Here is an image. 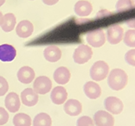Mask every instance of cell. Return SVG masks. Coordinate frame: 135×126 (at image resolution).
<instances>
[{
	"label": "cell",
	"mask_w": 135,
	"mask_h": 126,
	"mask_svg": "<svg viewBox=\"0 0 135 126\" xmlns=\"http://www.w3.org/2000/svg\"><path fill=\"white\" fill-rule=\"evenodd\" d=\"M128 75L123 69L114 68L110 71L107 76V85L113 91H120L127 87Z\"/></svg>",
	"instance_id": "1"
},
{
	"label": "cell",
	"mask_w": 135,
	"mask_h": 126,
	"mask_svg": "<svg viewBox=\"0 0 135 126\" xmlns=\"http://www.w3.org/2000/svg\"><path fill=\"white\" fill-rule=\"evenodd\" d=\"M113 12L107 11V10H101L100 11H99L97 13V17H107V16H110L112 15Z\"/></svg>",
	"instance_id": "29"
},
{
	"label": "cell",
	"mask_w": 135,
	"mask_h": 126,
	"mask_svg": "<svg viewBox=\"0 0 135 126\" xmlns=\"http://www.w3.org/2000/svg\"><path fill=\"white\" fill-rule=\"evenodd\" d=\"M38 94L32 88H26L21 93V100L25 106H35L38 102Z\"/></svg>",
	"instance_id": "10"
},
{
	"label": "cell",
	"mask_w": 135,
	"mask_h": 126,
	"mask_svg": "<svg viewBox=\"0 0 135 126\" xmlns=\"http://www.w3.org/2000/svg\"><path fill=\"white\" fill-rule=\"evenodd\" d=\"M64 112L66 114L71 116V117H76L80 115L82 112V104L77 99H69L64 103L63 106Z\"/></svg>",
	"instance_id": "9"
},
{
	"label": "cell",
	"mask_w": 135,
	"mask_h": 126,
	"mask_svg": "<svg viewBox=\"0 0 135 126\" xmlns=\"http://www.w3.org/2000/svg\"><path fill=\"white\" fill-rule=\"evenodd\" d=\"M59 0H42L44 4H47V5H54L56 4V3H58Z\"/></svg>",
	"instance_id": "31"
},
{
	"label": "cell",
	"mask_w": 135,
	"mask_h": 126,
	"mask_svg": "<svg viewBox=\"0 0 135 126\" xmlns=\"http://www.w3.org/2000/svg\"><path fill=\"white\" fill-rule=\"evenodd\" d=\"M9 90V85L7 80L4 77L0 76V97L4 96Z\"/></svg>",
	"instance_id": "27"
},
{
	"label": "cell",
	"mask_w": 135,
	"mask_h": 126,
	"mask_svg": "<svg viewBox=\"0 0 135 126\" xmlns=\"http://www.w3.org/2000/svg\"><path fill=\"white\" fill-rule=\"evenodd\" d=\"M44 56L50 62H56L62 57V51L57 46H49L44 50Z\"/></svg>",
	"instance_id": "19"
},
{
	"label": "cell",
	"mask_w": 135,
	"mask_h": 126,
	"mask_svg": "<svg viewBox=\"0 0 135 126\" xmlns=\"http://www.w3.org/2000/svg\"><path fill=\"white\" fill-rule=\"evenodd\" d=\"M109 72L108 64L104 61H98L92 65L89 74L94 81H101L107 78Z\"/></svg>",
	"instance_id": "2"
},
{
	"label": "cell",
	"mask_w": 135,
	"mask_h": 126,
	"mask_svg": "<svg viewBox=\"0 0 135 126\" xmlns=\"http://www.w3.org/2000/svg\"><path fill=\"white\" fill-rule=\"evenodd\" d=\"M14 126H31V118L25 113H17L13 118Z\"/></svg>",
	"instance_id": "22"
},
{
	"label": "cell",
	"mask_w": 135,
	"mask_h": 126,
	"mask_svg": "<svg viewBox=\"0 0 135 126\" xmlns=\"http://www.w3.org/2000/svg\"><path fill=\"white\" fill-rule=\"evenodd\" d=\"M5 3V0H0V6H2Z\"/></svg>",
	"instance_id": "33"
},
{
	"label": "cell",
	"mask_w": 135,
	"mask_h": 126,
	"mask_svg": "<svg viewBox=\"0 0 135 126\" xmlns=\"http://www.w3.org/2000/svg\"><path fill=\"white\" fill-rule=\"evenodd\" d=\"M4 105L11 113L17 112L21 106L19 96L16 93H10L4 99Z\"/></svg>",
	"instance_id": "11"
},
{
	"label": "cell",
	"mask_w": 135,
	"mask_h": 126,
	"mask_svg": "<svg viewBox=\"0 0 135 126\" xmlns=\"http://www.w3.org/2000/svg\"><path fill=\"white\" fill-rule=\"evenodd\" d=\"M17 79L23 84H30L35 79V72L30 67L25 66L18 70L17 72Z\"/></svg>",
	"instance_id": "16"
},
{
	"label": "cell",
	"mask_w": 135,
	"mask_h": 126,
	"mask_svg": "<svg viewBox=\"0 0 135 126\" xmlns=\"http://www.w3.org/2000/svg\"><path fill=\"white\" fill-rule=\"evenodd\" d=\"M104 107L107 112L112 115L120 114L124 109V104L120 99L114 96H109L104 100Z\"/></svg>",
	"instance_id": "5"
},
{
	"label": "cell",
	"mask_w": 135,
	"mask_h": 126,
	"mask_svg": "<svg viewBox=\"0 0 135 126\" xmlns=\"http://www.w3.org/2000/svg\"><path fill=\"white\" fill-rule=\"evenodd\" d=\"M94 123L95 126H113L114 118L107 110H98L94 115Z\"/></svg>",
	"instance_id": "8"
},
{
	"label": "cell",
	"mask_w": 135,
	"mask_h": 126,
	"mask_svg": "<svg viewBox=\"0 0 135 126\" xmlns=\"http://www.w3.org/2000/svg\"><path fill=\"white\" fill-rule=\"evenodd\" d=\"M34 30V26L28 20H23L19 23H17L16 28V33L18 37L20 38H28L32 35Z\"/></svg>",
	"instance_id": "14"
},
{
	"label": "cell",
	"mask_w": 135,
	"mask_h": 126,
	"mask_svg": "<svg viewBox=\"0 0 135 126\" xmlns=\"http://www.w3.org/2000/svg\"><path fill=\"white\" fill-rule=\"evenodd\" d=\"M9 120V113L4 107H0V125H4Z\"/></svg>",
	"instance_id": "28"
},
{
	"label": "cell",
	"mask_w": 135,
	"mask_h": 126,
	"mask_svg": "<svg viewBox=\"0 0 135 126\" xmlns=\"http://www.w3.org/2000/svg\"><path fill=\"white\" fill-rule=\"evenodd\" d=\"M76 126H94V123L90 117L82 116L77 119Z\"/></svg>",
	"instance_id": "25"
},
{
	"label": "cell",
	"mask_w": 135,
	"mask_h": 126,
	"mask_svg": "<svg viewBox=\"0 0 135 126\" xmlns=\"http://www.w3.org/2000/svg\"><path fill=\"white\" fill-rule=\"evenodd\" d=\"M3 17H4V16H3L2 12L0 11V26H1V23H2V20H3Z\"/></svg>",
	"instance_id": "32"
},
{
	"label": "cell",
	"mask_w": 135,
	"mask_h": 126,
	"mask_svg": "<svg viewBox=\"0 0 135 126\" xmlns=\"http://www.w3.org/2000/svg\"><path fill=\"white\" fill-rule=\"evenodd\" d=\"M125 61L128 65L135 67V48H132L125 54Z\"/></svg>",
	"instance_id": "26"
},
{
	"label": "cell",
	"mask_w": 135,
	"mask_h": 126,
	"mask_svg": "<svg viewBox=\"0 0 135 126\" xmlns=\"http://www.w3.org/2000/svg\"><path fill=\"white\" fill-rule=\"evenodd\" d=\"M33 126H52L50 116L45 112L38 113L33 119Z\"/></svg>",
	"instance_id": "21"
},
{
	"label": "cell",
	"mask_w": 135,
	"mask_h": 126,
	"mask_svg": "<svg viewBox=\"0 0 135 126\" xmlns=\"http://www.w3.org/2000/svg\"><path fill=\"white\" fill-rule=\"evenodd\" d=\"M70 77H71V73L66 67H58L53 74L55 81L59 85H66L69 81Z\"/></svg>",
	"instance_id": "18"
},
{
	"label": "cell",
	"mask_w": 135,
	"mask_h": 126,
	"mask_svg": "<svg viewBox=\"0 0 135 126\" xmlns=\"http://www.w3.org/2000/svg\"><path fill=\"white\" fill-rule=\"evenodd\" d=\"M92 56H93V50L89 46L85 44H81L78 46L73 54L74 61L79 65L87 63L88 61L91 60Z\"/></svg>",
	"instance_id": "3"
},
{
	"label": "cell",
	"mask_w": 135,
	"mask_h": 126,
	"mask_svg": "<svg viewBox=\"0 0 135 126\" xmlns=\"http://www.w3.org/2000/svg\"><path fill=\"white\" fill-rule=\"evenodd\" d=\"M50 99L55 104H63L68 99V92L63 87H56L50 93Z\"/></svg>",
	"instance_id": "12"
},
{
	"label": "cell",
	"mask_w": 135,
	"mask_h": 126,
	"mask_svg": "<svg viewBox=\"0 0 135 126\" xmlns=\"http://www.w3.org/2000/svg\"><path fill=\"white\" fill-rule=\"evenodd\" d=\"M87 42L91 47L100 48L106 42V35L103 29H99L89 31L86 36Z\"/></svg>",
	"instance_id": "4"
},
{
	"label": "cell",
	"mask_w": 135,
	"mask_h": 126,
	"mask_svg": "<svg viewBox=\"0 0 135 126\" xmlns=\"http://www.w3.org/2000/svg\"><path fill=\"white\" fill-rule=\"evenodd\" d=\"M93 11V5L87 0H80L75 4V12L79 17H88Z\"/></svg>",
	"instance_id": "17"
},
{
	"label": "cell",
	"mask_w": 135,
	"mask_h": 126,
	"mask_svg": "<svg viewBox=\"0 0 135 126\" xmlns=\"http://www.w3.org/2000/svg\"><path fill=\"white\" fill-rule=\"evenodd\" d=\"M123 42L127 47L134 48H135V29H130L124 33Z\"/></svg>",
	"instance_id": "23"
},
{
	"label": "cell",
	"mask_w": 135,
	"mask_h": 126,
	"mask_svg": "<svg viewBox=\"0 0 135 126\" xmlns=\"http://www.w3.org/2000/svg\"><path fill=\"white\" fill-rule=\"evenodd\" d=\"M126 24H127V26L129 27L130 29H135V18H132V19L127 20V22H126Z\"/></svg>",
	"instance_id": "30"
},
{
	"label": "cell",
	"mask_w": 135,
	"mask_h": 126,
	"mask_svg": "<svg viewBox=\"0 0 135 126\" xmlns=\"http://www.w3.org/2000/svg\"><path fill=\"white\" fill-rule=\"evenodd\" d=\"M124 36V29L119 24L110 26L107 30V40L110 44L116 45L119 43Z\"/></svg>",
	"instance_id": "6"
},
{
	"label": "cell",
	"mask_w": 135,
	"mask_h": 126,
	"mask_svg": "<svg viewBox=\"0 0 135 126\" xmlns=\"http://www.w3.org/2000/svg\"><path fill=\"white\" fill-rule=\"evenodd\" d=\"M17 23L16 17L13 13H7L3 17L1 28L4 32H11L14 29Z\"/></svg>",
	"instance_id": "20"
},
{
	"label": "cell",
	"mask_w": 135,
	"mask_h": 126,
	"mask_svg": "<svg viewBox=\"0 0 135 126\" xmlns=\"http://www.w3.org/2000/svg\"><path fill=\"white\" fill-rule=\"evenodd\" d=\"M133 1V5H134V8H135V0H132Z\"/></svg>",
	"instance_id": "34"
},
{
	"label": "cell",
	"mask_w": 135,
	"mask_h": 126,
	"mask_svg": "<svg viewBox=\"0 0 135 126\" xmlns=\"http://www.w3.org/2000/svg\"><path fill=\"white\" fill-rule=\"evenodd\" d=\"M83 91L86 96L90 99H96L101 95V88L94 81H88L85 83Z\"/></svg>",
	"instance_id": "13"
},
{
	"label": "cell",
	"mask_w": 135,
	"mask_h": 126,
	"mask_svg": "<svg viewBox=\"0 0 135 126\" xmlns=\"http://www.w3.org/2000/svg\"><path fill=\"white\" fill-rule=\"evenodd\" d=\"M31 1H32V0H31Z\"/></svg>",
	"instance_id": "35"
},
{
	"label": "cell",
	"mask_w": 135,
	"mask_h": 126,
	"mask_svg": "<svg viewBox=\"0 0 135 126\" xmlns=\"http://www.w3.org/2000/svg\"><path fill=\"white\" fill-rule=\"evenodd\" d=\"M17 56V50L12 45H0V61L4 62L12 61Z\"/></svg>",
	"instance_id": "15"
},
{
	"label": "cell",
	"mask_w": 135,
	"mask_h": 126,
	"mask_svg": "<svg viewBox=\"0 0 135 126\" xmlns=\"http://www.w3.org/2000/svg\"><path fill=\"white\" fill-rule=\"evenodd\" d=\"M115 7L117 12H123L134 8V5L132 0H118Z\"/></svg>",
	"instance_id": "24"
},
{
	"label": "cell",
	"mask_w": 135,
	"mask_h": 126,
	"mask_svg": "<svg viewBox=\"0 0 135 126\" xmlns=\"http://www.w3.org/2000/svg\"><path fill=\"white\" fill-rule=\"evenodd\" d=\"M52 88V81L47 76H39L33 83V90L37 94L44 95L50 93Z\"/></svg>",
	"instance_id": "7"
}]
</instances>
